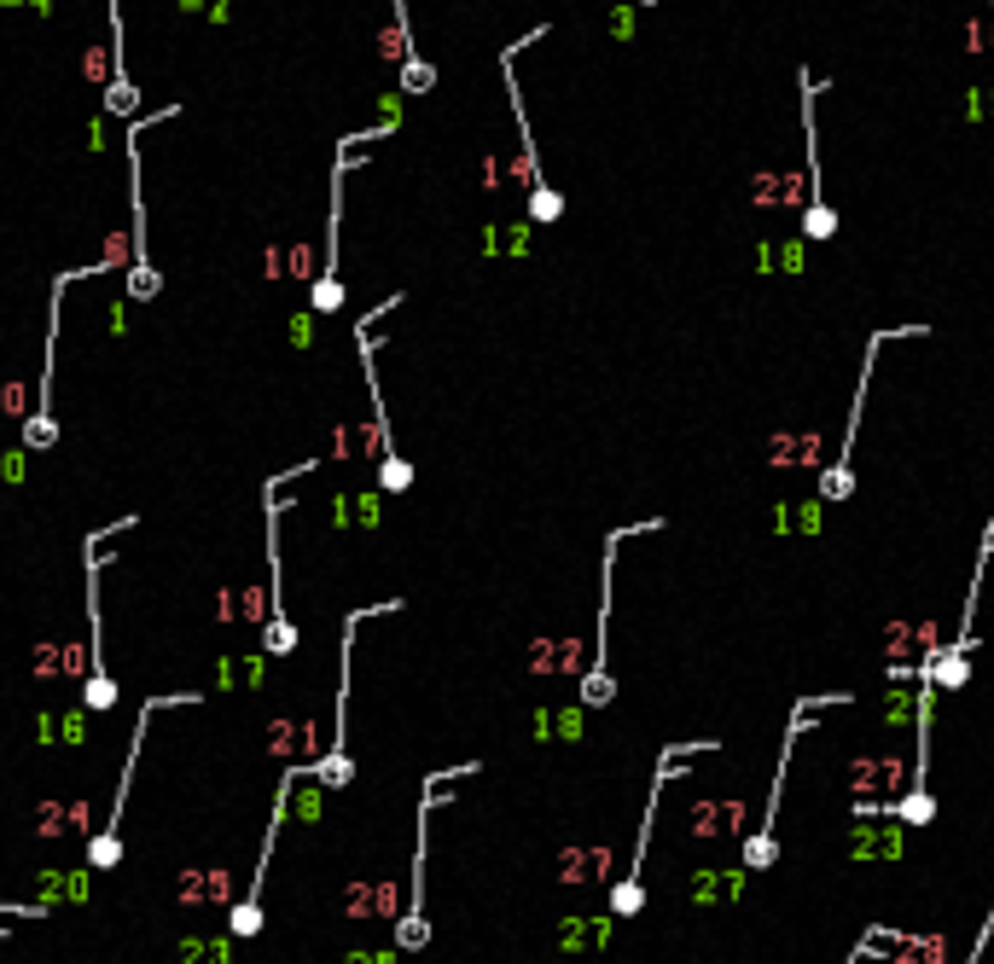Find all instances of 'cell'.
Returning <instances> with one entry per match:
<instances>
[{"label": "cell", "mask_w": 994, "mask_h": 964, "mask_svg": "<svg viewBox=\"0 0 994 964\" xmlns=\"http://www.w3.org/2000/svg\"><path fill=\"white\" fill-rule=\"evenodd\" d=\"M553 35V24H535L530 35L506 41L500 47V81H506V106H512V122H518V187L530 192V221L535 228H553V221H564V192L546 180L541 169V152H535V129H530V106H523V88H518V53L535 47V41Z\"/></svg>", "instance_id": "6da1fadb"}, {"label": "cell", "mask_w": 994, "mask_h": 964, "mask_svg": "<svg viewBox=\"0 0 994 964\" xmlns=\"http://www.w3.org/2000/svg\"><path fill=\"white\" fill-rule=\"evenodd\" d=\"M843 703H855V691H826V697H803L797 709H791V727H785V738H780V767H774V778H767V802H762V826L739 843V866L744 872H774V860H780V802H785V773H791V755H797V738L815 727V714H826V709H843Z\"/></svg>", "instance_id": "7a4b0ae2"}, {"label": "cell", "mask_w": 994, "mask_h": 964, "mask_svg": "<svg viewBox=\"0 0 994 964\" xmlns=\"http://www.w3.org/2000/svg\"><path fill=\"white\" fill-rule=\"evenodd\" d=\"M140 518H117L111 529L82 541V576H88V686H82V703L93 714H111L117 709V680L106 668V599H99V581H106V564H111V541L129 535Z\"/></svg>", "instance_id": "3957f363"}, {"label": "cell", "mask_w": 994, "mask_h": 964, "mask_svg": "<svg viewBox=\"0 0 994 964\" xmlns=\"http://www.w3.org/2000/svg\"><path fill=\"white\" fill-rule=\"evenodd\" d=\"M721 738H698V744H669L658 755V773H652V790H645V813H640V836H634V854H628V872L611 884V918H634L645 907V849H652V826H658V802H663V785L681 778L693 755H716Z\"/></svg>", "instance_id": "277c9868"}, {"label": "cell", "mask_w": 994, "mask_h": 964, "mask_svg": "<svg viewBox=\"0 0 994 964\" xmlns=\"http://www.w3.org/2000/svg\"><path fill=\"white\" fill-rule=\"evenodd\" d=\"M896 337H930V325L913 320V325H884V332L866 337V355H861V373H855V407H849V419H843V442H838V454H831V465L820 470V483H815V500H820V506H843L849 495H855V436H861V419H866L872 366H879L884 343H896Z\"/></svg>", "instance_id": "5b68a950"}, {"label": "cell", "mask_w": 994, "mask_h": 964, "mask_svg": "<svg viewBox=\"0 0 994 964\" xmlns=\"http://www.w3.org/2000/svg\"><path fill=\"white\" fill-rule=\"evenodd\" d=\"M401 309V291L384 297L373 314L355 320V348H361V378H367V401H373V442H378V495H408L413 488V465L396 454L390 436V407H384V384H378V320Z\"/></svg>", "instance_id": "8992f818"}, {"label": "cell", "mask_w": 994, "mask_h": 964, "mask_svg": "<svg viewBox=\"0 0 994 964\" xmlns=\"http://www.w3.org/2000/svg\"><path fill=\"white\" fill-rule=\"evenodd\" d=\"M396 610H408V599H378V605H355L350 617H343V640H338V709H332V750L314 762L320 785L327 790H343L355 778L350 767V674H355V633L367 628L373 617H396Z\"/></svg>", "instance_id": "52a82bcc"}, {"label": "cell", "mask_w": 994, "mask_h": 964, "mask_svg": "<svg viewBox=\"0 0 994 964\" xmlns=\"http://www.w3.org/2000/svg\"><path fill=\"white\" fill-rule=\"evenodd\" d=\"M663 518H645V523H628V529H611L605 535V552H599V633H594V663H587L582 686H576V703L582 709H605L617 703V680H611V592H617V552L634 541V535H658Z\"/></svg>", "instance_id": "ba28073f"}, {"label": "cell", "mask_w": 994, "mask_h": 964, "mask_svg": "<svg viewBox=\"0 0 994 964\" xmlns=\"http://www.w3.org/2000/svg\"><path fill=\"white\" fill-rule=\"evenodd\" d=\"M192 703H205L198 691H164V697H146L140 703V714H134V738H129V755H123V778H117V802H111V819H106V831L88 843V866L93 872H111L117 860H123V813H129V796H134V773H140V750H146V732H152V714L157 709H192Z\"/></svg>", "instance_id": "9c48e42d"}, {"label": "cell", "mask_w": 994, "mask_h": 964, "mask_svg": "<svg viewBox=\"0 0 994 964\" xmlns=\"http://www.w3.org/2000/svg\"><path fill=\"white\" fill-rule=\"evenodd\" d=\"M180 117V106H164L152 117H134L123 129V152H129V210H134V256H129V274H123V291L129 302H157L164 291V274L152 268V244H146V175H140V134L157 129V122Z\"/></svg>", "instance_id": "30bf717a"}, {"label": "cell", "mask_w": 994, "mask_h": 964, "mask_svg": "<svg viewBox=\"0 0 994 964\" xmlns=\"http://www.w3.org/2000/svg\"><path fill=\"white\" fill-rule=\"evenodd\" d=\"M314 465H320V459H302V465H291V470H279V477L262 483V523H268V576H274V617H268V633H262V651H268V656H291V651H297V628H291V617H286V592H279V581H286V558H279V511H286V500H279V488L297 483V477H309Z\"/></svg>", "instance_id": "8fae6325"}, {"label": "cell", "mask_w": 994, "mask_h": 964, "mask_svg": "<svg viewBox=\"0 0 994 964\" xmlns=\"http://www.w3.org/2000/svg\"><path fill=\"white\" fill-rule=\"evenodd\" d=\"M820 93H826V81H815V76H808V65H803V70H797V99H803V146H808V203H803V221H797L803 244H826V239H838V210H831V198H826V175H820V122H815Z\"/></svg>", "instance_id": "7c38bea8"}, {"label": "cell", "mask_w": 994, "mask_h": 964, "mask_svg": "<svg viewBox=\"0 0 994 964\" xmlns=\"http://www.w3.org/2000/svg\"><path fill=\"white\" fill-rule=\"evenodd\" d=\"M93 274H106V268H65V274H53V302H47V348H42V396H35V413L24 419V447L30 454H47V447L58 442V419H53V355H58V314H65V291L76 279H93Z\"/></svg>", "instance_id": "4fadbf2b"}, {"label": "cell", "mask_w": 994, "mask_h": 964, "mask_svg": "<svg viewBox=\"0 0 994 964\" xmlns=\"http://www.w3.org/2000/svg\"><path fill=\"white\" fill-rule=\"evenodd\" d=\"M442 773L424 778V796H419V819H413V889H408V912L396 918V948L401 953H419L431 941V924H424V854H431V813L442 802Z\"/></svg>", "instance_id": "5bb4252c"}, {"label": "cell", "mask_w": 994, "mask_h": 964, "mask_svg": "<svg viewBox=\"0 0 994 964\" xmlns=\"http://www.w3.org/2000/svg\"><path fill=\"white\" fill-rule=\"evenodd\" d=\"M309 773V767H286L279 773V796H274V819H268V836H262V854H256V872H251V889H245V900L228 912V935H239V941H251L256 930H262V889H268V872H274V843H279V826H286V808H291V790H297V778Z\"/></svg>", "instance_id": "9a60e30c"}, {"label": "cell", "mask_w": 994, "mask_h": 964, "mask_svg": "<svg viewBox=\"0 0 994 964\" xmlns=\"http://www.w3.org/2000/svg\"><path fill=\"white\" fill-rule=\"evenodd\" d=\"M343 180H350V169L343 163H332V203H327V256H320V274L309 285V302L314 314H338L343 309V268H338V239H343Z\"/></svg>", "instance_id": "2e32d148"}, {"label": "cell", "mask_w": 994, "mask_h": 964, "mask_svg": "<svg viewBox=\"0 0 994 964\" xmlns=\"http://www.w3.org/2000/svg\"><path fill=\"white\" fill-rule=\"evenodd\" d=\"M111 12V81H106V117H140V81L129 70V30H123V0H106Z\"/></svg>", "instance_id": "e0dca14e"}, {"label": "cell", "mask_w": 994, "mask_h": 964, "mask_svg": "<svg viewBox=\"0 0 994 964\" xmlns=\"http://www.w3.org/2000/svg\"><path fill=\"white\" fill-rule=\"evenodd\" d=\"M907 836L896 819H855V831H849V854L861 860V866H872V860H902Z\"/></svg>", "instance_id": "ac0fdd59"}, {"label": "cell", "mask_w": 994, "mask_h": 964, "mask_svg": "<svg viewBox=\"0 0 994 964\" xmlns=\"http://www.w3.org/2000/svg\"><path fill=\"white\" fill-rule=\"evenodd\" d=\"M384 53L396 58V70H401V65H419V47H413V12H408V0H390V35H384Z\"/></svg>", "instance_id": "d6986e66"}, {"label": "cell", "mask_w": 994, "mask_h": 964, "mask_svg": "<svg viewBox=\"0 0 994 964\" xmlns=\"http://www.w3.org/2000/svg\"><path fill=\"white\" fill-rule=\"evenodd\" d=\"M12 912H24V907H0V918H12Z\"/></svg>", "instance_id": "ffe728a7"}, {"label": "cell", "mask_w": 994, "mask_h": 964, "mask_svg": "<svg viewBox=\"0 0 994 964\" xmlns=\"http://www.w3.org/2000/svg\"><path fill=\"white\" fill-rule=\"evenodd\" d=\"M634 7H663V0H634Z\"/></svg>", "instance_id": "44dd1931"}, {"label": "cell", "mask_w": 994, "mask_h": 964, "mask_svg": "<svg viewBox=\"0 0 994 964\" xmlns=\"http://www.w3.org/2000/svg\"><path fill=\"white\" fill-rule=\"evenodd\" d=\"M989 12H994V0H989Z\"/></svg>", "instance_id": "7402d4cb"}]
</instances>
